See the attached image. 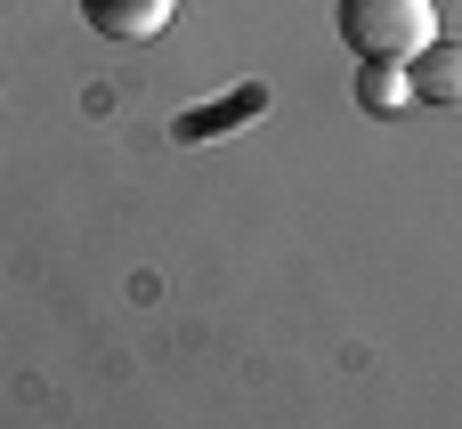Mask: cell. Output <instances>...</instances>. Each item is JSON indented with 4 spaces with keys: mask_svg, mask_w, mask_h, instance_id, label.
<instances>
[{
    "mask_svg": "<svg viewBox=\"0 0 462 429\" xmlns=\"http://www.w3.org/2000/svg\"><path fill=\"white\" fill-rule=\"evenodd\" d=\"M406 81H414V105H439V114H462V41H430L422 57H406Z\"/></svg>",
    "mask_w": 462,
    "mask_h": 429,
    "instance_id": "2",
    "label": "cell"
},
{
    "mask_svg": "<svg viewBox=\"0 0 462 429\" xmlns=\"http://www.w3.org/2000/svg\"><path fill=\"white\" fill-rule=\"evenodd\" d=\"M171 8H179V0H81V16H89L106 41H154V32L171 24Z\"/></svg>",
    "mask_w": 462,
    "mask_h": 429,
    "instance_id": "3",
    "label": "cell"
},
{
    "mask_svg": "<svg viewBox=\"0 0 462 429\" xmlns=\"http://www.w3.org/2000/svg\"><path fill=\"white\" fill-rule=\"evenodd\" d=\"M357 105H365L374 122H398V114L414 105V81H406V65H357Z\"/></svg>",
    "mask_w": 462,
    "mask_h": 429,
    "instance_id": "4",
    "label": "cell"
},
{
    "mask_svg": "<svg viewBox=\"0 0 462 429\" xmlns=\"http://www.w3.org/2000/svg\"><path fill=\"white\" fill-rule=\"evenodd\" d=\"M333 32L365 65H406L439 41V0H333Z\"/></svg>",
    "mask_w": 462,
    "mask_h": 429,
    "instance_id": "1",
    "label": "cell"
}]
</instances>
